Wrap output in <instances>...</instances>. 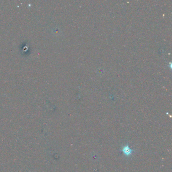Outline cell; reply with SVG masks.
<instances>
[{
    "label": "cell",
    "instance_id": "obj_1",
    "mask_svg": "<svg viewBox=\"0 0 172 172\" xmlns=\"http://www.w3.org/2000/svg\"><path fill=\"white\" fill-rule=\"evenodd\" d=\"M123 151L125 155L127 156H129L132 153V150H131V149L129 147L128 145L123 148Z\"/></svg>",
    "mask_w": 172,
    "mask_h": 172
}]
</instances>
